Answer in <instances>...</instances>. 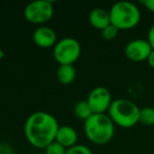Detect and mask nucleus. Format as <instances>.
<instances>
[{
    "mask_svg": "<svg viewBox=\"0 0 154 154\" xmlns=\"http://www.w3.org/2000/svg\"><path fill=\"white\" fill-rule=\"evenodd\" d=\"M59 128L58 122L47 112H35L31 114L24 124V135L26 140L37 149H45L55 141Z\"/></svg>",
    "mask_w": 154,
    "mask_h": 154,
    "instance_id": "obj_1",
    "label": "nucleus"
},
{
    "mask_svg": "<svg viewBox=\"0 0 154 154\" xmlns=\"http://www.w3.org/2000/svg\"><path fill=\"white\" fill-rule=\"evenodd\" d=\"M85 133L93 143L106 145L113 138L115 125L108 114H93L85 122Z\"/></svg>",
    "mask_w": 154,
    "mask_h": 154,
    "instance_id": "obj_2",
    "label": "nucleus"
},
{
    "mask_svg": "<svg viewBox=\"0 0 154 154\" xmlns=\"http://www.w3.org/2000/svg\"><path fill=\"white\" fill-rule=\"evenodd\" d=\"M110 21L118 30H131L140 21V11L130 1H118L109 11Z\"/></svg>",
    "mask_w": 154,
    "mask_h": 154,
    "instance_id": "obj_3",
    "label": "nucleus"
},
{
    "mask_svg": "<svg viewBox=\"0 0 154 154\" xmlns=\"http://www.w3.org/2000/svg\"><path fill=\"white\" fill-rule=\"evenodd\" d=\"M139 109L136 103L129 99L118 98L112 101L109 108L110 118L120 128H132L139 122Z\"/></svg>",
    "mask_w": 154,
    "mask_h": 154,
    "instance_id": "obj_4",
    "label": "nucleus"
},
{
    "mask_svg": "<svg viewBox=\"0 0 154 154\" xmlns=\"http://www.w3.org/2000/svg\"><path fill=\"white\" fill-rule=\"evenodd\" d=\"M80 54H82L80 43L72 37L60 39L54 45L53 56L59 66H64V64L73 66V63L78 60Z\"/></svg>",
    "mask_w": 154,
    "mask_h": 154,
    "instance_id": "obj_5",
    "label": "nucleus"
},
{
    "mask_svg": "<svg viewBox=\"0 0 154 154\" xmlns=\"http://www.w3.org/2000/svg\"><path fill=\"white\" fill-rule=\"evenodd\" d=\"M24 18L34 24H42L52 19L54 15L53 2L50 0H36L29 3L23 11Z\"/></svg>",
    "mask_w": 154,
    "mask_h": 154,
    "instance_id": "obj_6",
    "label": "nucleus"
},
{
    "mask_svg": "<svg viewBox=\"0 0 154 154\" xmlns=\"http://www.w3.org/2000/svg\"><path fill=\"white\" fill-rule=\"evenodd\" d=\"M93 114H105L109 111L112 103V96L110 91L105 87H96L88 95L87 98Z\"/></svg>",
    "mask_w": 154,
    "mask_h": 154,
    "instance_id": "obj_7",
    "label": "nucleus"
},
{
    "mask_svg": "<svg viewBox=\"0 0 154 154\" xmlns=\"http://www.w3.org/2000/svg\"><path fill=\"white\" fill-rule=\"evenodd\" d=\"M153 51L149 41L146 39H134L127 43L125 48V55L130 61L141 62L148 59Z\"/></svg>",
    "mask_w": 154,
    "mask_h": 154,
    "instance_id": "obj_8",
    "label": "nucleus"
},
{
    "mask_svg": "<svg viewBox=\"0 0 154 154\" xmlns=\"http://www.w3.org/2000/svg\"><path fill=\"white\" fill-rule=\"evenodd\" d=\"M33 41L42 49H48L57 43V36L54 30L49 26H39L33 33Z\"/></svg>",
    "mask_w": 154,
    "mask_h": 154,
    "instance_id": "obj_9",
    "label": "nucleus"
},
{
    "mask_svg": "<svg viewBox=\"0 0 154 154\" xmlns=\"http://www.w3.org/2000/svg\"><path fill=\"white\" fill-rule=\"evenodd\" d=\"M55 141L63 146L66 149H70L77 143V132L71 126H59L56 133Z\"/></svg>",
    "mask_w": 154,
    "mask_h": 154,
    "instance_id": "obj_10",
    "label": "nucleus"
},
{
    "mask_svg": "<svg viewBox=\"0 0 154 154\" xmlns=\"http://www.w3.org/2000/svg\"><path fill=\"white\" fill-rule=\"evenodd\" d=\"M89 22L93 28L103 31L111 24L109 11L103 8H95L89 14Z\"/></svg>",
    "mask_w": 154,
    "mask_h": 154,
    "instance_id": "obj_11",
    "label": "nucleus"
},
{
    "mask_svg": "<svg viewBox=\"0 0 154 154\" xmlns=\"http://www.w3.org/2000/svg\"><path fill=\"white\" fill-rule=\"evenodd\" d=\"M57 79L61 82L62 85H70L76 78V70L71 64H64V66H59L57 69Z\"/></svg>",
    "mask_w": 154,
    "mask_h": 154,
    "instance_id": "obj_12",
    "label": "nucleus"
},
{
    "mask_svg": "<svg viewBox=\"0 0 154 154\" xmlns=\"http://www.w3.org/2000/svg\"><path fill=\"white\" fill-rule=\"evenodd\" d=\"M74 114L78 119L84 120V122L93 115V112L87 99L86 100H79L74 106Z\"/></svg>",
    "mask_w": 154,
    "mask_h": 154,
    "instance_id": "obj_13",
    "label": "nucleus"
},
{
    "mask_svg": "<svg viewBox=\"0 0 154 154\" xmlns=\"http://www.w3.org/2000/svg\"><path fill=\"white\" fill-rule=\"evenodd\" d=\"M139 122L143 126H153L154 125V108L145 107L139 111Z\"/></svg>",
    "mask_w": 154,
    "mask_h": 154,
    "instance_id": "obj_14",
    "label": "nucleus"
},
{
    "mask_svg": "<svg viewBox=\"0 0 154 154\" xmlns=\"http://www.w3.org/2000/svg\"><path fill=\"white\" fill-rule=\"evenodd\" d=\"M66 148L62 145L58 143L57 141H53L52 143H50L47 148L45 149V154H66Z\"/></svg>",
    "mask_w": 154,
    "mask_h": 154,
    "instance_id": "obj_15",
    "label": "nucleus"
},
{
    "mask_svg": "<svg viewBox=\"0 0 154 154\" xmlns=\"http://www.w3.org/2000/svg\"><path fill=\"white\" fill-rule=\"evenodd\" d=\"M118 32H119L118 29H116L114 26L110 24V26H108L107 28L101 31V36H103V38H105L106 40H112V39L117 37Z\"/></svg>",
    "mask_w": 154,
    "mask_h": 154,
    "instance_id": "obj_16",
    "label": "nucleus"
},
{
    "mask_svg": "<svg viewBox=\"0 0 154 154\" xmlns=\"http://www.w3.org/2000/svg\"><path fill=\"white\" fill-rule=\"evenodd\" d=\"M66 154H92L90 148L85 145H75L72 148L66 150Z\"/></svg>",
    "mask_w": 154,
    "mask_h": 154,
    "instance_id": "obj_17",
    "label": "nucleus"
},
{
    "mask_svg": "<svg viewBox=\"0 0 154 154\" xmlns=\"http://www.w3.org/2000/svg\"><path fill=\"white\" fill-rule=\"evenodd\" d=\"M140 3L146 9L154 14V0H143V1H140Z\"/></svg>",
    "mask_w": 154,
    "mask_h": 154,
    "instance_id": "obj_18",
    "label": "nucleus"
},
{
    "mask_svg": "<svg viewBox=\"0 0 154 154\" xmlns=\"http://www.w3.org/2000/svg\"><path fill=\"white\" fill-rule=\"evenodd\" d=\"M148 41H149V43L151 45L152 49L154 50V23L151 26V28H150L149 32H148Z\"/></svg>",
    "mask_w": 154,
    "mask_h": 154,
    "instance_id": "obj_19",
    "label": "nucleus"
},
{
    "mask_svg": "<svg viewBox=\"0 0 154 154\" xmlns=\"http://www.w3.org/2000/svg\"><path fill=\"white\" fill-rule=\"evenodd\" d=\"M0 154H14L12 148L5 143H0Z\"/></svg>",
    "mask_w": 154,
    "mask_h": 154,
    "instance_id": "obj_20",
    "label": "nucleus"
},
{
    "mask_svg": "<svg viewBox=\"0 0 154 154\" xmlns=\"http://www.w3.org/2000/svg\"><path fill=\"white\" fill-rule=\"evenodd\" d=\"M147 61H148V64H149V66H151V68L154 69V50L151 52V54L149 55V57H148Z\"/></svg>",
    "mask_w": 154,
    "mask_h": 154,
    "instance_id": "obj_21",
    "label": "nucleus"
},
{
    "mask_svg": "<svg viewBox=\"0 0 154 154\" xmlns=\"http://www.w3.org/2000/svg\"><path fill=\"white\" fill-rule=\"evenodd\" d=\"M5 57V52H3V50L0 48V61L2 60V58Z\"/></svg>",
    "mask_w": 154,
    "mask_h": 154,
    "instance_id": "obj_22",
    "label": "nucleus"
}]
</instances>
